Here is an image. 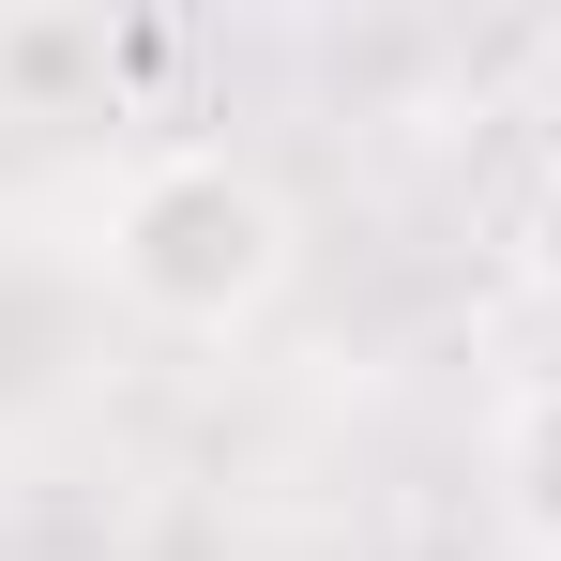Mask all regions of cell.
<instances>
[{"label":"cell","instance_id":"cell-1","mask_svg":"<svg viewBox=\"0 0 561 561\" xmlns=\"http://www.w3.org/2000/svg\"><path fill=\"white\" fill-rule=\"evenodd\" d=\"M92 259H106V304L152 319V334H243L288 288L304 228H288V197L259 183L243 152L183 137V152H152V168L106 183V243Z\"/></svg>","mask_w":561,"mask_h":561},{"label":"cell","instance_id":"cell-2","mask_svg":"<svg viewBox=\"0 0 561 561\" xmlns=\"http://www.w3.org/2000/svg\"><path fill=\"white\" fill-rule=\"evenodd\" d=\"M501 501H516V531H531V547H561V365L501 410Z\"/></svg>","mask_w":561,"mask_h":561},{"label":"cell","instance_id":"cell-3","mask_svg":"<svg viewBox=\"0 0 561 561\" xmlns=\"http://www.w3.org/2000/svg\"><path fill=\"white\" fill-rule=\"evenodd\" d=\"M516 259H531V288H547V304H561V168H547V183H531V228H516Z\"/></svg>","mask_w":561,"mask_h":561}]
</instances>
